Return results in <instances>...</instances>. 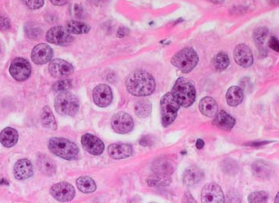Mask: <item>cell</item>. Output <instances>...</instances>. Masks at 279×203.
<instances>
[{
    "label": "cell",
    "mask_w": 279,
    "mask_h": 203,
    "mask_svg": "<svg viewBox=\"0 0 279 203\" xmlns=\"http://www.w3.org/2000/svg\"><path fill=\"white\" fill-rule=\"evenodd\" d=\"M48 70L53 78H66L73 73V67L65 60L54 59L50 63Z\"/></svg>",
    "instance_id": "4fadbf2b"
},
{
    "label": "cell",
    "mask_w": 279,
    "mask_h": 203,
    "mask_svg": "<svg viewBox=\"0 0 279 203\" xmlns=\"http://www.w3.org/2000/svg\"><path fill=\"white\" fill-rule=\"evenodd\" d=\"M204 178V173L199 168L192 167L184 171L183 181L185 185L192 186L202 181Z\"/></svg>",
    "instance_id": "44dd1931"
},
{
    "label": "cell",
    "mask_w": 279,
    "mask_h": 203,
    "mask_svg": "<svg viewBox=\"0 0 279 203\" xmlns=\"http://www.w3.org/2000/svg\"><path fill=\"white\" fill-rule=\"evenodd\" d=\"M22 1L27 7L32 10L39 9L44 4V0H22Z\"/></svg>",
    "instance_id": "d590c367"
},
{
    "label": "cell",
    "mask_w": 279,
    "mask_h": 203,
    "mask_svg": "<svg viewBox=\"0 0 279 203\" xmlns=\"http://www.w3.org/2000/svg\"><path fill=\"white\" fill-rule=\"evenodd\" d=\"M88 1L95 6H102V5L106 3L108 0H88Z\"/></svg>",
    "instance_id": "60d3db41"
},
{
    "label": "cell",
    "mask_w": 279,
    "mask_h": 203,
    "mask_svg": "<svg viewBox=\"0 0 279 203\" xmlns=\"http://www.w3.org/2000/svg\"><path fill=\"white\" fill-rule=\"evenodd\" d=\"M50 1L54 6H63L69 2V0H50Z\"/></svg>",
    "instance_id": "ab89813d"
},
{
    "label": "cell",
    "mask_w": 279,
    "mask_h": 203,
    "mask_svg": "<svg viewBox=\"0 0 279 203\" xmlns=\"http://www.w3.org/2000/svg\"><path fill=\"white\" fill-rule=\"evenodd\" d=\"M41 120H42V125L44 126L45 128L51 129V130L57 129L55 118L53 117V113L49 107L45 106L42 108V113H41Z\"/></svg>",
    "instance_id": "f1b7e54d"
},
{
    "label": "cell",
    "mask_w": 279,
    "mask_h": 203,
    "mask_svg": "<svg viewBox=\"0 0 279 203\" xmlns=\"http://www.w3.org/2000/svg\"><path fill=\"white\" fill-rule=\"evenodd\" d=\"M222 170L226 174H235L239 171V164L232 159H224L222 163Z\"/></svg>",
    "instance_id": "d6a6232c"
},
{
    "label": "cell",
    "mask_w": 279,
    "mask_h": 203,
    "mask_svg": "<svg viewBox=\"0 0 279 203\" xmlns=\"http://www.w3.org/2000/svg\"><path fill=\"white\" fill-rule=\"evenodd\" d=\"M209 1L213 2V3H215V4H219V3H223L225 0H209Z\"/></svg>",
    "instance_id": "ee69618b"
},
{
    "label": "cell",
    "mask_w": 279,
    "mask_h": 203,
    "mask_svg": "<svg viewBox=\"0 0 279 203\" xmlns=\"http://www.w3.org/2000/svg\"><path fill=\"white\" fill-rule=\"evenodd\" d=\"M201 201L203 203H223L225 201L221 187L214 183L206 184L201 191Z\"/></svg>",
    "instance_id": "8fae6325"
},
{
    "label": "cell",
    "mask_w": 279,
    "mask_h": 203,
    "mask_svg": "<svg viewBox=\"0 0 279 203\" xmlns=\"http://www.w3.org/2000/svg\"><path fill=\"white\" fill-rule=\"evenodd\" d=\"M127 90L136 97H147L155 91L153 76L144 70H136L129 74L125 82Z\"/></svg>",
    "instance_id": "6da1fadb"
},
{
    "label": "cell",
    "mask_w": 279,
    "mask_h": 203,
    "mask_svg": "<svg viewBox=\"0 0 279 203\" xmlns=\"http://www.w3.org/2000/svg\"><path fill=\"white\" fill-rule=\"evenodd\" d=\"M252 172L255 176L259 179H268L272 174V169L266 162L263 160H257L252 164Z\"/></svg>",
    "instance_id": "cb8c5ba5"
},
{
    "label": "cell",
    "mask_w": 279,
    "mask_h": 203,
    "mask_svg": "<svg viewBox=\"0 0 279 203\" xmlns=\"http://www.w3.org/2000/svg\"><path fill=\"white\" fill-rule=\"evenodd\" d=\"M175 165L174 162L169 158H160L154 162L153 170L157 175L160 176H169L174 172Z\"/></svg>",
    "instance_id": "ac0fdd59"
},
{
    "label": "cell",
    "mask_w": 279,
    "mask_h": 203,
    "mask_svg": "<svg viewBox=\"0 0 279 203\" xmlns=\"http://www.w3.org/2000/svg\"><path fill=\"white\" fill-rule=\"evenodd\" d=\"M77 186L79 190L85 194H90L95 191L97 189V185L93 179H91L90 177L82 176L80 177L77 179L76 182Z\"/></svg>",
    "instance_id": "83f0119b"
},
{
    "label": "cell",
    "mask_w": 279,
    "mask_h": 203,
    "mask_svg": "<svg viewBox=\"0 0 279 203\" xmlns=\"http://www.w3.org/2000/svg\"><path fill=\"white\" fill-rule=\"evenodd\" d=\"M234 59L240 67L247 68L254 62L252 51L246 44H239L235 47L234 51Z\"/></svg>",
    "instance_id": "9a60e30c"
},
{
    "label": "cell",
    "mask_w": 279,
    "mask_h": 203,
    "mask_svg": "<svg viewBox=\"0 0 279 203\" xmlns=\"http://www.w3.org/2000/svg\"><path fill=\"white\" fill-rule=\"evenodd\" d=\"M235 119L234 117L229 115L225 111L219 112L215 119L213 120V124L217 128L224 129V130H230L235 126Z\"/></svg>",
    "instance_id": "7402d4cb"
},
{
    "label": "cell",
    "mask_w": 279,
    "mask_h": 203,
    "mask_svg": "<svg viewBox=\"0 0 279 203\" xmlns=\"http://www.w3.org/2000/svg\"><path fill=\"white\" fill-rule=\"evenodd\" d=\"M48 148L53 155L66 160H73L79 154L78 146L65 138H51L48 142Z\"/></svg>",
    "instance_id": "3957f363"
},
{
    "label": "cell",
    "mask_w": 279,
    "mask_h": 203,
    "mask_svg": "<svg viewBox=\"0 0 279 203\" xmlns=\"http://www.w3.org/2000/svg\"><path fill=\"white\" fill-rule=\"evenodd\" d=\"M172 64L183 73H190L199 62V56L191 47L183 49L172 58Z\"/></svg>",
    "instance_id": "277c9868"
},
{
    "label": "cell",
    "mask_w": 279,
    "mask_h": 203,
    "mask_svg": "<svg viewBox=\"0 0 279 203\" xmlns=\"http://www.w3.org/2000/svg\"><path fill=\"white\" fill-rule=\"evenodd\" d=\"M82 145L87 152L93 155H102L105 150L104 143L99 138L89 133L82 135Z\"/></svg>",
    "instance_id": "5bb4252c"
},
{
    "label": "cell",
    "mask_w": 279,
    "mask_h": 203,
    "mask_svg": "<svg viewBox=\"0 0 279 203\" xmlns=\"http://www.w3.org/2000/svg\"><path fill=\"white\" fill-rule=\"evenodd\" d=\"M279 199V194H278L277 197H276V201H275L276 203H279V199Z\"/></svg>",
    "instance_id": "f6af8a7d"
},
{
    "label": "cell",
    "mask_w": 279,
    "mask_h": 203,
    "mask_svg": "<svg viewBox=\"0 0 279 203\" xmlns=\"http://www.w3.org/2000/svg\"><path fill=\"white\" fill-rule=\"evenodd\" d=\"M111 126L116 133L119 134H126L133 130L134 123L133 118L128 113L119 112L112 117Z\"/></svg>",
    "instance_id": "30bf717a"
},
{
    "label": "cell",
    "mask_w": 279,
    "mask_h": 203,
    "mask_svg": "<svg viewBox=\"0 0 279 203\" xmlns=\"http://www.w3.org/2000/svg\"><path fill=\"white\" fill-rule=\"evenodd\" d=\"M269 47L272 49L273 51L279 52V40L275 37H270L268 41Z\"/></svg>",
    "instance_id": "8d00e7d4"
},
{
    "label": "cell",
    "mask_w": 279,
    "mask_h": 203,
    "mask_svg": "<svg viewBox=\"0 0 279 203\" xmlns=\"http://www.w3.org/2000/svg\"><path fill=\"white\" fill-rule=\"evenodd\" d=\"M179 104L175 101L172 93L164 94L160 100V114H161L162 125L164 128L173 124L177 117Z\"/></svg>",
    "instance_id": "8992f818"
},
{
    "label": "cell",
    "mask_w": 279,
    "mask_h": 203,
    "mask_svg": "<svg viewBox=\"0 0 279 203\" xmlns=\"http://www.w3.org/2000/svg\"><path fill=\"white\" fill-rule=\"evenodd\" d=\"M40 171L47 176H51L56 172V165L53 160L46 155H41L38 159Z\"/></svg>",
    "instance_id": "484cf974"
},
{
    "label": "cell",
    "mask_w": 279,
    "mask_h": 203,
    "mask_svg": "<svg viewBox=\"0 0 279 203\" xmlns=\"http://www.w3.org/2000/svg\"><path fill=\"white\" fill-rule=\"evenodd\" d=\"M54 108L60 115L74 116L79 109V101L73 93L65 91L56 97Z\"/></svg>",
    "instance_id": "5b68a950"
},
{
    "label": "cell",
    "mask_w": 279,
    "mask_h": 203,
    "mask_svg": "<svg viewBox=\"0 0 279 203\" xmlns=\"http://www.w3.org/2000/svg\"><path fill=\"white\" fill-rule=\"evenodd\" d=\"M66 28L70 33L73 34H87L90 30L89 25L86 24L84 22L74 21V20H70L67 22Z\"/></svg>",
    "instance_id": "f546056e"
},
{
    "label": "cell",
    "mask_w": 279,
    "mask_h": 203,
    "mask_svg": "<svg viewBox=\"0 0 279 203\" xmlns=\"http://www.w3.org/2000/svg\"><path fill=\"white\" fill-rule=\"evenodd\" d=\"M268 142H259V143H252V144H248V145L253 146V147H257V146L262 145V144H267Z\"/></svg>",
    "instance_id": "7bdbcfd3"
},
{
    "label": "cell",
    "mask_w": 279,
    "mask_h": 203,
    "mask_svg": "<svg viewBox=\"0 0 279 203\" xmlns=\"http://www.w3.org/2000/svg\"><path fill=\"white\" fill-rule=\"evenodd\" d=\"M53 57V51L46 43L36 46L31 52V59L36 65H44L51 61Z\"/></svg>",
    "instance_id": "2e32d148"
},
{
    "label": "cell",
    "mask_w": 279,
    "mask_h": 203,
    "mask_svg": "<svg viewBox=\"0 0 279 203\" xmlns=\"http://www.w3.org/2000/svg\"><path fill=\"white\" fill-rule=\"evenodd\" d=\"M108 152L113 159H126L133 154V148L129 144H113L109 146Z\"/></svg>",
    "instance_id": "d6986e66"
},
{
    "label": "cell",
    "mask_w": 279,
    "mask_h": 203,
    "mask_svg": "<svg viewBox=\"0 0 279 203\" xmlns=\"http://www.w3.org/2000/svg\"><path fill=\"white\" fill-rule=\"evenodd\" d=\"M93 102L100 108L109 106L113 101V93L110 87L105 84H100L94 88L93 92Z\"/></svg>",
    "instance_id": "7c38bea8"
},
{
    "label": "cell",
    "mask_w": 279,
    "mask_h": 203,
    "mask_svg": "<svg viewBox=\"0 0 279 203\" xmlns=\"http://www.w3.org/2000/svg\"><path fill=\"white\" fill-rule=\"evenodd\" d=\"M71 86H72V82H71L70 80H60V81H58V82H55V83L53 85L52 89H53L54 92H60V93H62V92L69 90Z\"/></svg>",
    "instance_id": "e575fe53"
},
{
    "label": "cell",
    "mask_w": 279,
    "mask_h": 203,
    "mask_svg": "<svg viewBox=\"0 0 279 203\" xmlns=\"http://www.w3.org/2000/svg\"><path fill=\"white\" fill-rule=\"evenodd\" d=\"M33 166L27 159H19L14 166V175L18 180H25L33 175Z\"/></svg>",
    "instance_id": "e0dca14e"
},
{
    "label": "cell",
    "mask_w": 279,
    "mask_h": 203,
    "mask_svg": "<svg viewBox=\"0 0 279 203\" xmlns=\"http://www.w3.org/2000/svg\"><path fill=\"white\" fill-rule=\"evenodd\" d=\"M226 100L230 106H238L244 100V91L239 86L230 87L227 92Z\"/></svg>",
    "instance_id": "4316f807"
},
{
    "label": "cell",
    "mask_w": 279,
    "mask_h": 203,
    "mask_svg": "<svg viewBox=\"0 0 279 203\" xmlns=\"http://www.w3.org/2000/svg\"><path fill=\"white\" fill-rule=\"evenodd\" d=\"M152 112V104L149 101L141 100L135 104L136 115L140 118L149 117Z\"/></svg>",
    "instance_id": "4dcf8cb0"
},
{
    "label": "cell",
    "mask_w": 279,
    "mask_h": 203,
    "mask_svg": "<svg viewBox=\"0 0 279 203\" xmlns=\"http://www.w3.org/2000/svg\"><path fill=\"white\" fill-rule=\"evenodd\" d=\"M172 94L180 106L189 108L195 102V86L189 80L180 78L174 85Z\"/></svg>",
    "instance_id": "7a4b0ae2"
},
{
    "label": "cell",
    "mask_w": 279,
    "mask_h": 203,
    "mask_svg": "<svg viewBox=\"0 0 279 203\" xmlns=\"http://www.w3.org/2000/svg\"><path fill=\"white\" fill-rule=\"evenodd\" d=\"M268 34V30L265 27H259L254 32V41L261 53H267L266 43L268 42L267 41Z\"/></svg>",
    "instance_id": "d4e9b609"
},
{
    "label": "cell",
    "mask_w": 279,
    "mask_h": 203,
    "mask_svg": "<svg viewBox=\"0 0 279 203\" xmlns=\"http://www.w3.org/2000/svg\"><path fill=\"white\" fill-rule=\"evenodd\" d=\"M50 192L53 199L60 203L72 201L75 197V189L67 182H61L52 186Z\"/></svg>",
    "instance_id": "ba28073f"
},
{
    "label": "cell",
    "mask_w": 279,
    "mask_h": 203,
    "mask_svg": "<svg viewBox=\"0 0 279 203\" xmlns=\"http://www.w3.org/2000/svg\"><path fill=\"white\" fill-rule=\"evenodd\" d=\"M269 195L266 191L253 192L248 196V202L250 203H266L268 201Z\"/></svg>",
    "instance_id": "836d02e7"
},
{
    "label": "cell",
    "mask_w": 279,
    "mask_h": 203,
    "mask_svg": "<svg viewBox=\"0 0 279 203\" xmlns=\"http://www.w3.org/2000/svg\"><path fill=\"white\" fill-rule=\"evenodd\" d=\"M140 144L142 146H151L152 145V140H151L150 137L144 136L140 140Z\"/></svg>",
    "instance_id": "f35d334b"
},
{
    "label": "cell",
    "mask_w": 279,
    "mask_h": 203,
    "mask_svg": "<svg viewBox=\"0 0 279 203\" xmlns=\"http://www.w3.org/2000/svg\"><path fill=\"white\" fill-rule=\"evenodd\" d=\"M46 39L52 44L67 46L73 42V38L66 27L58 26L47 31Z\"/></svg>",
    "instance_id": "9c48e42d"
},
{
    "label": "cell",
    "mask_w": 279,
    "mask_h": 203,
    "mask_svg": "<svg viewBox=\"0 0 279 203\" xmlns=\"http://www.w3.org/2000/svg\"><path fill=\"white\" fill-rule=\"evenodd\" d=\"M213 64L219 70L226 69L230 65V59L225 52H219L213 58Z\"/></svg>",
    "instance_id": "1f68e13d"
},
{
    "label": "cell",
    "mask_w": 279,
    "mask_h": 203,
    "mask_svg": "<svg viewBox=\"0 0 279 203\" xmlns=\"http://www.w3.org/2000/svg\"><path fill=\"white\" fill-rule=\"evenodd\" d=\"M9 72L14 79L18 82H23L28 79L31 76V65L25 58H16L11 62Z\"/></svg>",
    "instance_id": "52a82bcc"
},
{
    "label": "cell",
    "mask_w": 279,
    "mask_h": 203,
    "mask_svg": "<svg viewBox=\"0 0 279 203\" xmlns=\"http://www.w3.org/2000/svg\"><path fill=\"white\" fill-rule=\"evenodd\" d=\"M195 146H196V148L198 149H201V148H204V141L203 139H198L197 141H196V144H195Z\"/></svg>",
    "instance_id": "b9f144b4"
},
{
    "label": "cell",
    "mask_w": 279,
    "mask_h": 203,
    "mask_svg": "<svg viewBox=\"0 0 279 203\" xmlns=\"http://www.w3.org/2000/svg\"><path fill=\"white\" fill-rule=\"evenodd\" d=\"M11 27L10 21L8 18H5L3 16H0V30H7Z\"/></svg>",
    "instance_id": "74e56055"
},
{
    "label": "cell",
    "mask_w": 279,
    "mask_h": 203,
    "mask_svg": "<svg viewBox=\"0 0 279 203\" xmlns=\"http://www.w3.org/2000/svg\"><path fill=\"white\" fill-rule=\"evenodd\" d=\"M18 133L12 128H6L0 133V142L5 148H12L18 142Z\"/></svg>",
    "instance_id": "603a6c76"
},
{
    "label": "cell",
    "mask_w": 279,
    "mask_h": 203,
    "mask_svg": "<svg viewBox=\"0 0 279 203\" xmlns=\"http://www.w3.org/2000/svg\"><path fill=\"white\" fill-rule=\"evenodd\" d=\"M199 108L202 114L208 117H213L217 115L219 109L217 102L210 97L203 98L199 102Z\"/></svg>",
    "instance_id": "ffe728a7"
}]
</instances>
